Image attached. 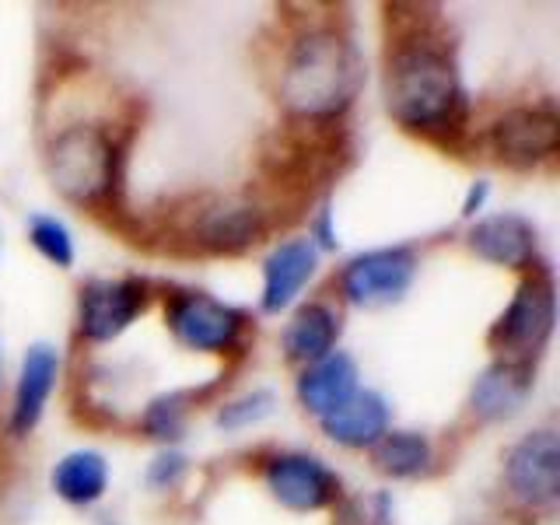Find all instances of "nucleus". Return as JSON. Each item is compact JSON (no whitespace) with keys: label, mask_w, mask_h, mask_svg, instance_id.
<instances>
[{"label":"nucleus","mask_w":560,"mask_h":525,"mask_svg":"<svg viewBox=\"0 0 560 525\" xmlns=\"http://www.w3.org/2000/svg\"><path fill=\"white\" fill-rule=\"evenodd\" d=\"M60 372V358L49 343H32L28 354L22 361V375H18V389H14V407H11V431L14 434H28L49 402L52 385H57Z\"/></svg>","instance_id":"nucleus-15"},{"label":"nucleus","mask_w":560,"mask_h":525,"mask_svg":"<svg viewBox=\"0 0 560 525\" xmlns=\"http://www.w3.org/2000/svg\"><path fill=\"white\" fill-rule=\"evenodd\" d=\"M557 319V294L547 270H533L522 280L512 305L487 332V343L498 350L501 361H533L547 347Z\"/></svg>","instance_id":"nucleus-6"},{"label":"nucleus","mask_w":560,"mask_h":525,"mask_svg":"<svg viewBox=\"0 0 560 525\" xmlns=\"http://www.w3.org/2000/svg\"><path fill=\"white\" fill-rule=\"evenodd\" d=\"M105 483H109V466L98 452L81 448L70 452L52 469V490L70 501V504H92L105 494Z\"/></svg>","instance_id":"nucleus-20"},{"label":"nucleus","mask_w":560,"mask_h":525,"mask_svg":"<svg viewBox=\"0 0 560 525\" xmlns=\"http://www.w3.org/2000/svg\"><path fill=\"white\" fill-rule=\"evenodd\" d=\"M431 463V445L413 431H393L375 445V466L385 477H417Z\"/></svg>","instance_id":"nucleus-21"},{"label":"nucleus","mask_w":560,"mask_h":525,"mask_svg":"<svg viewBox=\"0 0 560 525\" xmlns=\"http://www.w3.org/2000/svg\"><path fill=\"white\" fill-rule=\"evenodd\" d=\"M312 235L319 238V245H326V249H332V245H337V232H332V214H329V207H323V210H319V218L312 221ZM319 245H315V249H319Z\"/></svg>","instance_id":"nucleus-26"},{"label":"nucleus","mask_w":560,"mask_h":525,"mask_svg":"<svg viewBox=\"0 0 560 525\" xmlns=\"http://www.w3.org/2000/svg\"><path fill=\"white\" fill-rule=\"evenodd\" d=\"M340 323L332 308L312 302L294 312V319L284 329V350L291 361H323L326 354H332V343H337Z\"/></svg>","instance_id":"nucleus-19"},{"label":"nucleus","mask_w":560,"mask_h":525,"mask_svg":"<svg viewBox=\"0 0 560 525\" xmlns=\"http://www.w3.org/2000/svg\"><path fill=\"white\" fill-rule=\"evenodd\" d=\"M361 78L358 46L340 28L319 25L294 39L280 74V98L291 119H340L354 102Z\"/></svg>","instance_id":"nucleus-2"},{"label":"nucleus","mask_w":560,"mask_h":525,"mask_svg":"<svg viewBox=\"0 0 560 525\" xmlns=\"http://www.w3.org/2000/svg\"><path fill=\"white\" fill-rule=\"evenodd\" d=\"M536 364L533 361H494L472 385V410L483 420H504L533 393Z\"/></svg>","instance_id":"nucleus-16"},{"label":"nucleus","mask_w":560,"mask_h":525,"mask_svg":"<svg viewBox=\"0 0 560 525\" xmlns=\"http://www.w3.org/2000/svg\"><path fill=\"white\" fill-rule=\"evenodd\" d=\"M508 487L525 504H553L560 494V442L553 431L525 434L508 452Z\"/></svg>","instance_id":"nucleus-11"},{"label":"nucleus","mask_w":560,"mask_h":525,"mask_svg":"<svg viewBox=\"0 0 560 525\" xmlns=\"http://www.w3.org/2000/svg\"><path fill=\"white\" fill-rule=\"evenodd\" d=\"M0 382H4V361H0Z\"/></svg>","instance_id":"nucleus-28"},{"label":"nucleus","mask_w":560,"mask_h":525,"mask_svg":"<svg viewBox=\"0 0 560 525\" xmlns=\"http://www.w3.org/2000/svg\"><path fill=\"white\" fill-rule=\"evenodd\" d=\"M385 105L410 133L445 151L466 148L469 105L434 8H385Z\"/></svg>","instance_id":"nucleus-1"},{"label":"nucleus","mask_w":560,"mask_h":525,"mask_svg":"<svg viewBox=\"0 0 560 525\" xmlns=\"http://www.w3.org/2000/svg\"><path fill=\"white\" fill-rule=\"evenodd\" d=\"M273 407H277L273 393L259 389V393H249V396H242V399H235V402H224L221 413H218V424H221V428H228V431H235V428H249V424H256V420L270 417V413H273Z\"/></svg>","instance_id":"nucleus-24"},{"label":"nucleus","mask_w":560,"mask_h":525,"mask_svg":"<svg viewBox=\"0 0 560 525\" xmlns=\"http://www.w3.org/2000/svg\"><path fill=\"white\" fill-rule=\"evenodd\" d=\"M417 273V256L410 249H375L361 253L343 267L340 291L354 305H385L410 291Z\"/></svg>","instance_id":"nucleus-9"},{"label":"nucleus","mask_w":560,"mask_h":525,"mask_svg":"<svg viewBox=\"0 0 560 525\" xmlns=\"http://www.w3.org/2000/svg\"><path fill=\"white\" fill-rule=\"evenodd\" d=\"M186 477V459L179 452H165V455H158V459L151 463V469H148V483L151 487H158V490H168V487H175Z\"/></svg>","instance_id":"nucleus-25"},{"label":"nucleus","mask_w":560,"mask_h":525,"mask_svg":"<svg viewBox=\"0 0 560 525\" xmlns=\"http://www.w3.org/2000/svg\"><path fill=\"white\" fill-rule=\"evenodd\" d=\"M197 399V393H168V396H158L148 413H144V431L158 442H175L186 428V413H189V402Z\"/></svg>","instance_id":"nucleus-22"},{"label":"nucleus","mask_w":560,"mask_h":525,"mask_svg":"<svg viewBox=\"0 0 560 525\" xmlns=\"http://www.w3.org/2000/svg\"><path fill=\"white\" fill-rule=\"evenodd\" d=\"M487 144L508 168H533L553 158L560 144V122L550 109H508L487 130Z\"/></svg>","instance_id":"nucleus-8"},{"label":"nucleus","mask_w":560,"mask_h":525,"mask_svg":"<svg viewBox=\"0 0 560 525\" xmlns=\"http://www.w3.org/2000/svg\"><path fill=\"white\" fill-rule=\"evenodd\" d=\"M358 393V364L350 354H326L323 361H315L308 372L298 378V399L305 402V410L312 413H332Z\"/></svg>","instance_id":"nucleus-18"},{"label":"nucleus","mask_w":560,"mask_h":525,"mask_svg":"<svg viewBox=\"0 0 560 525\" xmlns=\"http://www.w3.org/2000/svg\"><path fill=\"white\" fill-rule=\"evenodd\" d=\"M267 487L291 512H315V508H326L340 494V480L319 459L298 452L273 455L267 463Z\"/></svg>","instance_id":"nucleus-12"},{"label":"nucleus","mask_w":560,"mask_h":525,"mask_svg":"<svg viewBox=\"0 0 560 525\" xmlns=\"http://www.w3.org/2000/svg\"><path fill=\"white\" fill-rule=\"evenodd\" d=\"M319 267V249L312 238L280 242L262 262V312L288 308Z\"/></svg>","instance_id":"nucleus-13"},{"label":"nucleus","mask_w":560,"mask_h":525,"mask_svg":"<svg viewBox=\"0 0 560 525\" xmlns=\"http://www.w3.org/2000/svg\"><path fill=\"white\" fill-rule=\"evenodd\" d=\"M323 431L347 448L378 445L389 434V407L378 393H354L337 410L323 417Z\"/></svg>","instance_id":"nucleus-17"},{"label":"nucleus","mask_w":560,"mask_h":525,"mask_svg":"<svg viewBox=\"0 0 560 525\" xmlns=\"http://www.w3.org/2000/svg\"><path fill=\"white\" fill-rule=\"evenodd\" d=\"M270 232L267 210L256 203H207L197 210H186L183 218H175L165 238V249L189 253V256H235L256 245Z\"/></svg>","instance_id":"nucleus-5"},{"label":"nucleus","mask_w":560,"mask_h":525,"mask_svg":"<svg viewBox=\"0 0 560 525\" xmlns=\"http://www.w3.org/2000/svg\"><path fill=\"white\" fill-rule=\"evenodd\" d=\"M354 140L340 119H294L259 148V179L277 203L305 207L347 168Z\"/></svg>","instance_id":"nucleus-3"},{"label":"nucleus","mask_w":560,"mask_h":525,"mask_svg":"<svg viewBox=\"0 0 560 525\" xmlns=\"http://www.w3.org/2000/svg\"><path fill=\"white\" fill-rule=\"evenodd\" d=\"M130 140H116L95 122H78L52 137L46 151L49 179L67 200L102 210L122 200V162Z\"/></svg>","instance_id":"nucleus-4"},{"label":"nucleus","mask_w":560,"mask_h":525,"mask_svg":"<svg viewBox=\"0 0 560 525\" xmlns=\"http://www.w3.org/2000/svg\"><path fill=\"white\" fill-rule=\"evenodd\" d=\"M165 319L175 340L186 343L189 350H207V354L238 350L245 337V315L203 291L165 294Z\"/></svg>","instance_id":"nucleus-7"},{"label":"nucleus","mask_w":560,"mask_h":525,"mask_svg":"<svg viewBox=\"0 0 560 525\" xmlns=\"http://www.w3.org/2000/svg\"><path fill=\"white\" fill-rule=\"evenodd\" d=\"M148 305V280L122 277V280H92L81 288V337L105 343L119 337Z\"/></svg>","instance_id":"nucleus-10"},{"label":"nucleus","mask_w":560,"mask_h":525,"mask_svg":"<svg viewBox=\"0 0 560 525\" xmlns=\"http://www.w3.org/2000/svg\"><path fill=\"white\" fill-rule=\"evenodd\" d=\"M28 238L35 249H39L49 262H57V267H70V262H74V238H70L63 221L49 218V214H35L28 221Z\"/></svg>","instance_id":"nucleus-23"},{"label":"nucleus","mask_w":560,"mask_h":525,"mask_svg":"<svg viewBox=\"0 0 560 525\" xmlns=\"http://www.w3.org/2000/svg\"><path fill=\"white\" fill-rule=\"evenodd\" d=\"M469 249L498 267H529L536 259V228L522 214H494L472 224Z\"/></svg>","instance_id":"nucleus-14"},{"label":"nucleus","mask_w":560,"mask_h":525,"mask_svg":"<svg viewBox=\"0 0 560 525\" xmlns=\"http://www.w3.org/2000/svg\"><path fill=\"white\" fill-rule=\"evenodd\" d=\"M487 192H490V186H487V183H477V186L469 189V197H466V207H463V214H466V218H472V214H477V210L483 207Z\"/></svg>","instance_id":"nucleus-27"}]
</instances>
